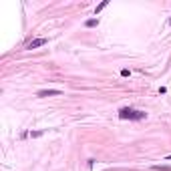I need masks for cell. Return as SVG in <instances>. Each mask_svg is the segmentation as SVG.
<instances>
[{"mask_svg":"<svg viewBox=\"0 0 171 171\" xmlns=\"http://www.w3.org/2000/svg\"><path fill=\"white\" fill-rule=\"evenodd\" d=\"M119 117L121 119H133V121H139V119H145L147 115L143 113V111H135V109H121L119 111Z\"/></svg>","mask_w":171,"mask_h":171,"instance_id":"obj_1","label":"cell"},{"mask_svg":"<svg viewBox=\"0 0 171 171\" xmlns=\"http://www.w3.org/2000/svg\"><path fill=\"white\" fill-rule=\"evenodd\" d=\"M60 91L58 89H44V91H38V97H58Z\"/></svg>","mask_w":171,"mask_h":171,"instance_id":"obj_2","label":"cell"},{"mask_svg":"<svg viewBox=\"0 0 171 171\" xmlns=\"http://www.w3.org/2000/svg\"><path fill=\"white\" fill-rule=\"evenodd\" d=\"M44 44H46V38H34V41H30V43H28L26 48H30V50H32V48H38V46H44Z\"/></svg>","mask_w":171,"mask_h":171,"instance_id":"obj_3","label":"cell"},{"mask_svg":"<svg viewBox=\"0 0 171 171\" xmlns=\"http://www.w3.org/2000/svg\"><path fill=\"white\" fill-rule=\"evenodd\" d=\"M153 171H171L169 165H153Z\"/></svg>","mask_w":171,"mask_h":171,"instance_id":"obj_4","label":"cell"},{"mask_svg":"<svg viewBox=\"0 0 171 171\" xmlns=\"http://www.w3.org/2000/svg\"><path fill=\"white\" fill-rule=\"evenodd\" d=\"M107 4H109V2H107V0H105V2H101V4H99V6H97V10H95V14H99V12H101V10H103V8H107Z\"/></svg>","mask_w":171,"mask_h":171,"instance_id":"obj_5","label":"cell"},{"mask_svg":"<svg viewBox=\"0 0 171 171\" xmlns=\"http://www.w3.org/2000/svg\"><path fill=\"white\" fill-rule=\"evenodd\" d=\"M97 24H99V20H97V18H91V20H87V26H89V28H93V26H97Z\"/></svg>","mask_w":171,"mask_h":171,"instance_id":"obj_6","label":"cell"},{"mask_svg":"<svg viewBox=\"0 0 171 171\" xmlns=\"http://www.w3.org/2000/svg\"><path fill=\"white\" fill-rule=\"evenodd\" d=\"M41 135H43V131H32V133H30V137H34V139L41 137Z\"/></svg>","mask_w":171,"mask_h":171,"instance_id":"obj_7","label":"cell"},{"mask_svg":"<svg viewBox=\"0 0 171 171\" xmlns=\"http://www.w3.org/2000/svg\"><path fill=\"white\" fill-rule=\"evenodd\" d=\"M167 161H171V155H167Z\"/></svg>","mask_w":171,"mask_h":171,"instance_id":"obj_8","label":"cell"},{"mask_svg":"<svg viewBox=\"0 0 171 171\" xmlns=\"http://www.w3.org/2000/svg\"><path fill=\"white\" fill-rule=\"evenodd\" d=\"M169 24H171V18H169Z\"/></svg>","mask_w":171,"mask_h":171,"instance_id":"obj_9","label":"cell"}]
</instances>
